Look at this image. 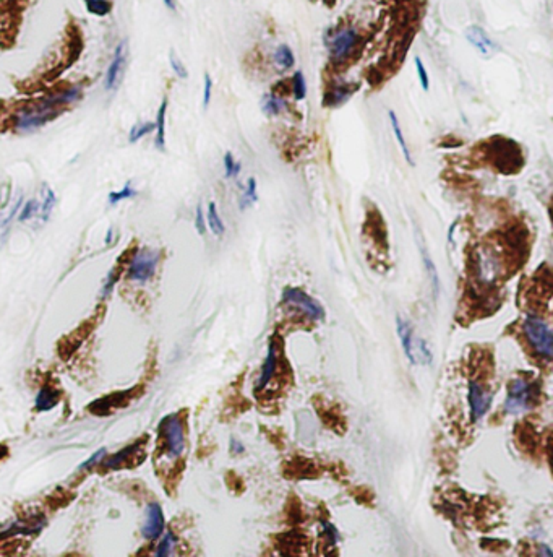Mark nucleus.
I'll list each match as a JSON object with an SVG mask.
<instances>
[{
    "instance_id": "f257e3e1",
    "label": "nucleus",
    "mask_w": 553,
    "mask_h": 557,
    "mask_svg": "<svg viewBox=\"0 0 553 557\" xmlns=\"http://www.w3.org/2000/svg\"><path fill=\"white\" fill-rule=\"evenodd\" d=\"M541 385L539 382L518 377L508 387V395L505 400V411L508 414H521L532 409L539 403Z\"/></svg>"
},
{
    "instance_id": "f03ea898",
    "label": "nucleus",
    "mask_w": 553,
    "mask_h": 557,
    "mask_svg": "<svg viewBox=\"0 0 553 557\" xmlns=\"http://www.w3.org/2000/svg\"><path fill=\"white\" fill-rule=\"evenodd\" d=\"M77 98V90H70L63 95L50 96V98L44 99L43 103L36 104L30 110H25L18 119V127L21 130H30V128L38 127L39 124L48 121L49 117L54 116V110L59 109L61 106L70 103Z\"/></svg>"
},
{
    "instance_id": "7ed1b4c3",
    "label": "nucleus",
    "mask_w": 553,
    "mask_h": 557,
    "mask_svg": "<svg viewBox=\"0 0 553 557\" xmlns=\"http://www.w3.org/2000/svg\"><path fill=\"white\" fill-rule=\"evenodd\" d=\"M524 333L534 353L543 359L553 356V333L550 326L543 319L536 314H527L524 319Z\"/></svg>"
},
{
    "instance_id": "20e7f679",
    "label": "nucleus",
    "mask_w": 553,
    "mask_h": 557,
    "mask_svg": "<svg viewBox=\"0 0 553 557\" xmlns=\"http://www.w3.org/2000/svg\"><path fill=\"white\" fill-rule=\"evenodd\" d=\"M396 330H398L405 358L411 361V364L414 366L430 364L433 361L430 348L427 346V343L423 342L422 338H417L416 335H414L411 325H409L403 317H396Z\"/></svg>"
},
{
    "instance_id": "39448f33",
    "label": "nucleus",
    "mask_w": 553,
    "mask_h": 557,
    "mask_svg": "<svg viewBox=\"0 0 553 557\" xmlns=\"http://www.w3.org/2000/svg\"><path fill=\"white\" fill-rule=\"evenodd\" d=\"M159 437L169 457H181L185 449V431L179 414H169L159 422Z\"/></svg>"
},
{
    "instance_id": "423d86ee",
    "label": "nucleus",
    "mask_w": 553,
    "mask_h": 557,
    "mask_svg": "<svg viewBox=\"0 0 553 557\" xmlns=\"http://www.w3.org/2000/svg\"><path fill=\"white\" fill-rule=\"evenodd\" d=\"M283 302L288 304L290 307H296V309L301 311L302 314H305L308 319L315 322L325 320L326 315L325 307L321 306L315 297H312L310 294L302 291V289L292 286L285 288L283 291Z\"/></svg>"
},
{
    "instance_id": "0eeeda50",
    "label": "nucleus",
    "mask_w": 553,
    "mask_h": 557,
    "mask_svg": "<svg viewBox=\"0 0 553 557\" xmlns=\"http://www.w3.org/2000/svg\"><path fill=\"white\" fill-rule=\"evenodd\" d=\"M158 252L156 251H143L137 252L130 262L128 268V278L133 282H146L154 275L156 265H158Z\"/></svg>"
},
{
    "instance_id": "6e6552de",
    "label": "nucleus",
    "mask_w": 553,
    "mask_h": 557,
    "mask_svg": "<svg viewBox=\"0 0 553 557\" xmlns=\"http://www.w3.org/2000/svg\"><path fill=\"white\" fill-rule=\"evenodd\" d=\"M469 408H471V420L474 422L481 421L485 416L488 409H490L493 395L488 392L485 387L479 384L476 380L469 382Z\"/></svg>"
},
{
    "instance_id": "1a4fd4ad",
    "label": "nucleus",
    "mask_w": 553,
    "mask_h": 557,
    "mask_svg": "<svg viewBox=\"0 0 553 557\" xmlns=\"http://www.w3.org/2000/svg\"><path fill=\"white\" fill-rule=\"evenodd\" d=\"M359 41V35L354 28H344L336 33L330 41L331 59L336 62H343L349 57Z\"/></svg>"
},
{
    "instance_id": "9d476101",
    "label": "nucleus",
    "mask_w": 553,
    "mask_h": 557,
    "mask_svg": "<svg viewBox=\"0 0 553 557\" xmlns=\"http://www.w3.org/2000/svg\"><path fill=\"white\" fill-rule=\"evenodd\" d=\"M143 455H145V452H143V439H141V440H137L135 444L128 445V447L121 450V452L112 455V457H109L103 463V467L108 469H117L122 467H135V465H138V463L133 462V458L140 460L141 462Z\"/></svg>"
},
{
    "instance_id": "9b49d317",
    "label": "nucleus",
    "mask_w": 553,
    "mask_h": 557,
    "mask_svg": "<svg viewBox=\"0 0 553 557\" xmlns=\"http://www.w3.org/2000/svg\"><path fill=\"white\" fill-rule=\"evenodd\" d=\"M465 39L471 43V46H474L479 52H481L483 57H490L492 54H495L496 50H499V46H496L495 41H493L490 36H488L485 31L482 30L481 26H469L467 30H465Z\"/></svg>"
},
{
    "instance_id": "f8f14e48",
    "label": "nucleus",
    "mask_w": 553,
    "mask_h": 557,
    "mask_svg": "<svg viewBox=\"0 0 553 557\" xmlns=\"http://www.w3.org/2000/svg\"><path fill=\"white\" fill-rule=\"evenodd\" d=\"M164 533V514L159 504H150L146 509V522L143 527V536L148 540H158Z\"/></svg>"
},
{
    "instance_id": "ddd939ff",
    "label": "nucleus",
    "mask_w": 553,
    "mask_h": 557,
    "mask_svg": "<svg viewBox=\"0 0 553 557\" xmlns=\"http://www.w3.org/2000/svg\"><path fill=\"white\" fill-rule=\"evenodd\" d=\"M133 395V390H125V392H121V393H112V395H108V397L101 398V400H96V402L91 404L90 407V411L94 413L96 416H108L114 411L115 408L122 407V404H125L130 397Z\"/></svg>"
},
{
    "instance_id": "4468645a",
    "label": "nucleus",
    "mask_w": 553,
    "mask_h": 557,
    "mask_svg": "<svg viewBox=\"0 0 553 557\" xmlns=\"http://www.w3.org/2000/svg\"><path fill=\"white\" fill-rule=\"evenodd\" d=\"M123 66H125V44H121L115 50L112 62H110L108 73H105V88L112 90L117 85L123 72Z\"/></svg>"
},
{
    "instance_id": "2eb2a0df",
    "label": "nucleus",
    "mask_w": 553,
    "mask_h": 557,
    "mask_svg": "<svg viewBox=\"0 0 553 557\" xmlns=\"http://www.w3.org/2000/svg\"><path fill=\"white\" fill-rule=\"evenodd\" d=\"M276 367H278V358H276L274 340H271L270 346H268V354H266V359H265V364H263V367H261L260 377H258L257 390H263L265 387L268 385V382L273 379Z\"/></svg>"
},
{
    "instance_id": "dca6fc26",
    "label": "nucleus",
    "mask_w": 553,
    "mask_h": 557,
    "mask_svg": "<svg viewBox=\"0 0 553 557\" xmlns=\"http://www.w3.org/2000/svg\"><path fill=\"white\" fill-rule=\"evenodd\" d=\"M59 400H61V392L54 389L52 385H44L39 390L38 397H36V408L39 411H49L50 408H54L59 403Z\"/></svg>"
},
{
    "instance_id": "f3484780",
    "label": "nucleus",
    "mask_w": 553,
    "mask_h": 557,
    "mask_svg": "<svg viewBox=\"0 0 553 557\" xmlns=\"http://www.w3.org/2000/svg\"><path fill=\"white\" fill-rule=\"evenodd\" d=\"M421 254H422V259H423V265H425V270H427V275L428 278H430V283H432V288H433V294H435L436 297H439V293H440V278H439V271H436V266L433 264L430 254H428L427 247L421 244Z\"/></svg>"
},
{
    "instance_id": "a211bd4d",
    "label": "nucleus",
    "mask_w": 553,
    "mask_h": 557,
    "mask_svg": "<svg viewBox=\"0 0 553 557\" xmlns=\"http://www.w3.org/2000/svg\"><path fill=\"white\" fill-rule=\"evenodd\" d=\"M388 117H390V122H391V128H393L394 138H396V141H398L399 146H401V151H403L405 161H408V163L411 164V166H414L411 151H409L408 144H405V138H404V135H403V128H401V124H399V121H398V116H396L393 110H390Z\"/></svg>"
},
{
    "instance_id": "6ab92c4d",
    "label": "nucleus",
    "mask_w": 553,
    "mask_h": 557,
    "mask_svg": "<svg viewBox=\"0 0 553 557\" xmlns=\"http://www.w3.org/2000/svg\"><path fill=\"white\" fill-rule=\"evenodd\" d=\"M288 109V104L283 98L276 95H265L261 99V110L266 116H278V114L284 113Z\"/></svg>"
},
{
    "instance_id": "aec40b11",
    "label": "nucleus",
    "mask_w": 553,
    "mask_h": 557,
    "mask_svg": "<svg viewBox=\"0 0 553 557\" xmlns=\"http://www.w3.org/2000/svg\"><path fill=\"white\" fill-rule=\"evenodd\" d=\"M165 113H168V99L163 101L158 113V119H156V127H158V133H156V146H158L159 150H164L165 146Z\"/></svg>"
},
{
    "instance_id": "412c9836",
    "label": "nucleus",
    "mask_w": 553,
    "mask_h": 557,
    "mask_svg": "<svg viewBox=\"0 0 553 557\" xmlns=\"http://www.w3.org/2000/svg\"><path fill=\"white\" fill-rule=\"evenodd\" d=\"M274 62L276 66L284 68V70H288V68H292L294 63H296V57H294L292 50H290L289 46H279L278 49H276L274 52Z\"/></svg>"
},
{
    "instance_id": "4be33fe9",
    "label": "nucleus",
    "mask_w": 553,
    "mask_h": 557,
    "mask_svg": "<svg viewBox=\"0 0 553 557\" xmlns=\"http://www.w3.org/2000/svg\"><path fill=\"white\" fill-rule=\"evenodd\" d=\"M208 224H210V229L213 231L216 236H223L225 228H224V223L223 219H221V216L218 213V210H216V205L211 202L208 205Z\"/></svg>"
},
{
    "instance_id": "5701e85b",
    "label": "nucleus",
    "mask_w": 553,
    "mask_h": 557,
    "mask_svg": "<svg viewBox=\"0 0 553 557\" xmlns=\"http://www.w3.org/2000/svg\"><path fill=\"white\" fill-rule=\"evenodd\" d=\"M257 199H258V195H257V181L253 177H250V179H248V182H247L245 192H243V195L241 199V210L248 208V206L255 204Z\"/></svg>"
},
{
    "instance_id": "b1692460",
    "label": "nucleus",
    "mask_w": 553,
    "mask_h": 557,
    "mask_svg": "<svg viewBox=\"0 0 553 557\" xmlns=\"http://www.w3.org/2000/svg\"><path fill=\"white\" fill-rule=\"evenodd\" d=\"M177 545V538L174 536V533H165L163 540H161L158 549H156V556L163 557V556H170L174 552V547Z\"/></svg>"
},
{
    "instance_id": "393cba45",
    "label": "nucleus",
    "mask_w": 553,
    "mask_h": 557,
    "mask_svg": "<svg viewBox=\"0 0 553 557\" xmlns=\"http://www.w3.org/2000/svg\"><path fill=\"white\" fill-rule=\"evenodd\" d=\"M352 95V90L348 88V86H338V88H334L331 93L328 95V98L331 99L330 104L331 106H338V104H343L344 101H348L351 98Z\"/></svg>"
},
{
    "instance_id": "a878e982",
    "label": "nucleus",
    "mask_w": 553,
    "mask_h": 557,
    "mask_svg": "<svg viewBox=\"0 0 553 557\" xmlns=\"http://www.w3.org/2000/svg\"><path fill=\"white\" fill-rule=\"evenodd\" d=\"M292 88H294V96H296L297 101H302L307 95V85H305V78H303L302 72H296L292 78Z\"/></svg>"
},
{
    "instance_id": "bb28decb",
    "label": "nucleus",
    "mask_w": 553,
    "mask_h": 557,
    "mask_svg": "<svg viewBox=\"0 0 553 557\" xmlns=\"http://www.w3.org/2000/svg\"><path fill=\"white\" fill-rule=\"evenodd\" d=\"M224 169H225V177H237L239 173H241L242 166H241V163H236L232 153H225L224 155Z\"/></svg>"
},
{
    "instance_id": "cd10ccee",
    "label": "nucleus",
    "mask_w": 553,
    "mask_h": 557,
    "mask_svg": "<svg viewBox=\"0 0 553 557\" xmlns=\"http://www.w3.org/2000/svg\"><path fill=\"white\" fill-rule=\"evenodd\" d=\"M321 528H323V536L326 538V543H328V546H336V543L339 540V535H338V530H336V527L333 523L330 522H325V520H321Z\"/></svg>"
},
{
    "instance_id": "c85d7f7f",
    "label": "nucleus",
    "mask_w": 553,
    "mask_h": 557,
    "mask_svg": "<svg viewBox=\"0 0 553 557\" xmlns=\"http://www.w3.org/2000/svg\"><path fill=\"white\" fill-rule=\"evenodd\" d=\"M153 128H154V126H153V124H150V122L138 124V126H135L132 128L130 141H138L143 135H146V133H150L151 130H153Z\"/></svg>"
},
{
    "instance_id": "c756f323",
    "label": "nucleus",
    "mask_w": 553,
    "mask_h": 557,
    "mask_svg": "<svg viewBox=\"0 0 553 557\" xmlns=\"http://www.w3.org/2000/svg\"><path fill=\"white\" fill-rule=\"evenodd\" d=\"M414 62H416V70L419 75V81H421V86L423 88V91H428L430 90V80H428V73L425 70V67H423V63L419 57H416Z\"/></svg>"
},
{
    "instance_id": "7c9ffc66",
    "label": "nucleus",
    "mask_w": 553,
    "mask_h": 557,
    "mask_svg": "<svg viewBox=\"0 0 553 557\" xmlns=\"http://www.w3.org/2000/svg\"><path fill=\"white\" fill-rule=\"evenodd\" d=\"M135 195V190L130 187V184H127L125 187L122 188L121 192H112L109 195V202L110 204H117V202H121L123 199H130V197Z\"/></svg>"
},
{
    "instance_id": "2f4dec72",
    "label": "nucleus",
    "mask_w": 553,
    "mask_h": 557,
    "mask_svg": "<svg viewBox=\"0 0 553 557\" xmlns=\"http://www.w3.org/2000/svg\"><path fill=\"white\" fill-rule=\"evenodd\" d=\"M54 204H55V195L54 192L50 190V188H46V197H44V204H43V218L48 219L50 211L54 208Z\"/></svg>"
},
{
    "instance_id": "473e14b6",
    "label": "nucleus",
    "mask_w": 553,
    "mask_h": 557,
    "mask_svg": "<svg viewBox=\"0 0 553 557\" xmlns=\"http://www.w3.org/2000/svg\"><path fill=\"white\" fill-rule=\"evenodd\" d=\"M105 455H108V450L105 449H99L98 452H96L93 457H90L88 460H86L85 463L81 465V467H78V469H88V468H91V467H96V465H98L101 460H103Z\"/></svg>"
},
{
    "instance_id": "72a5a7b5",
    "label": "nucleus",
    "mask_w": 553,
    "mask_h": 557,
    "mask_svg": "<svg viewBox=\"0 0 553 557\" xmlns=\"http://www.w3.org/2000/svg\"><path fill=\"white\" fill-rule=\"evenodd\" d=\"M211 91H213V80H211V77L206 73L205 88H203V106H205V108H208V104L211 101Z\"/></svg>"
},
{
    "instance_id": "f704fd0d",
    "label": "nucleus",
    "mask_w": 553,
    "mask_h": 557,
    "mask_svg": "<svg viewBox=\"0 0 553 557\" xmlns=\"http://www.w3.org/2000/svg\"><path fill=\"white\" fill-rule=\"evenodd\" d=\"M170 66H172L174 72H176L179 77H181V78H187L185 67H183V63H182L181 61H179V59H177L174 54H170Z\"/></svg>"
},
{
    "instance_id": "c9c22d12",
    "label": "nucleus",
    "mask_w": 553,
    "mask_h": 557,
    "mask_svg": "<svg viewBox=\"0 0 553 557\" xmlns=\"http://www.w3.org/2000/svg\"><path fill=\"white\" fill-rule=\"evenodd\" d=\"M34 211H36V202H34V200H30V202H28V204L25 205V208H23L21 215H20V219L25 221V219H28V218H31V216L34 215Z\"/></svg>"
},
{
    "instance_id": "e433bc0d",
    "label": "nucleus",
    "mask_w": 553,
    "mask_h": 557,
    "mask_svg": "<svg viewBox=\"0 0 553 557\" xmlns=\"http://www.w3.org/2000/svg\"><path fill=\"white\" fill-rule=\"evenodd\" d=\"M195 226H197V231L201 234H205L206 231V224H205V218H203V210L201 206H198L197 208V219H195Z\"/></svg>"
},
{
    "instance_id": "4c0bfd02",
    "label": "nucleus",
    "mask_w": 553,
    "mask_h": 557,
    "mask_svg": "<svg viewBox=\"0 0 553 557\" xmlns=\"http://www.w3.org/2000/svg\"><path fill=\"white\" fill-rule=\"evenodd\" d=\"M243 445H242V442H239V440H236V439H232L230 440V452L232 453H236V455H239V453H242L243 452Z\"/></svg>"
},
{
    "instance_id": "58836bf2",
    "label": "nucleus",
    "mask_w": 553,
    "mask_h": 557,
    "mask_svg": "<svg viewBox=\"0 0 553 557\" xmlns=\"http://www.w3.org/2000/svg\"><path fill=\"white\" fill-rule=\"evenodd\" d=\"M539 554H541V556H548V557H550V556H553V551H552L550 547H548L547 545H542V546H541V549H539Z\"/></svg>"
},
{
    "instance_id": "ea45409f",
    "label": "nucleus",
    "mask_w": 553,
    "mask_h": 557,
    "mask_svg": "<svg viewBox=\"0 0 553 557\" xmlns=\"http://www.w3.org/2000/svg\"><path fill=\"white\" fill-rule=\"evenodd\" d=\"M7 455H8V449L6 447V445H2V444H0V460H2V458H6Z\"/></svg>"
},
{
    "instance_id": "a19ab883",
    "label": "nucleus",
    "mask_w": 553,
    "mask_h": 557,
    "mask_svg": "<svg viewBox=\"0 0 553 557\" xmlns=\"http://www.w3.org/2000/svg\"><path fill=\"white\" fill-rule=\"evenodd\" d=\"M164 3H165V6H168L169 8H172V10H174V8H176V3H174V0H164Z\"/></svg>"
}]
</instances>
